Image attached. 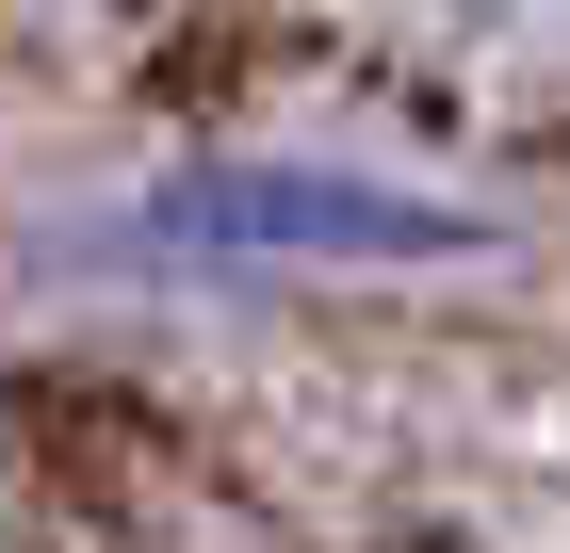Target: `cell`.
<instances>
[{"mask_svg":"<svg viewBox=\"0 0 570 553\" xmlns=\"http://www.w3.org/2000/svg\"><path fill=\"white\" fill-rule=\"evenodd\" d=\"M131 245L147 260H440L456 213L375 196V179H326V164H213L179 196H147Z\"/></svg>","mask_w":570,"mask_h":553,"instance_id":"obj_1","label":"cell"}]
</instances>
